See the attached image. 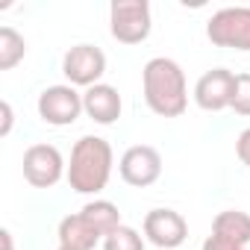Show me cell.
Masks as SVG:
<instances>
[{"mask_svg":"<svg viewBox=\"0 0 250 250\" xmlns=\"http://www.w3.org/2000/svg\"><path fill=\"white\" fill-rule=\"evenodd\" d=\"M83 215L97 227V232H100L103 238L121 227V209H118L112 200H91V203L83 206Z\"/></svg>","mask_w":250,"mask_h":250,"instance_id":"cell-14","label":"cell"},{"mask_svg":"<svg viewBox=\"0 0 250 250\" xmlns=\"http://www.w3.org/2000/svg\"><path fill=\"white\" fill-rule=\"evenodd\" d=\"M235 115H244L250 118V74H235V91H232V106H229Z\"/></svg>","mask_w":250,"mask_h":250,"instance_id":"cell-17","label":"cell"},{"mask_svg":"<svg viewBox=\"0 0 250 250\" xmlns=\"http://www.w3.org/2000/svg\"><path fill=\"white\" fill-rule=\"evenodd\" d=\"M62 74H65L68 85L91 88L106 74V53L100 47H94V44H74L62 56Z\"/></svg>","mask_w":250,"mask_h":250,"instance_id":"cell-7","label":"cell"},{"mask_svg":"<svg viewBox=\"0 0 250 250\" xmlns=\"http://www.w3.org/2000/svg\"><path fill=\"white\" fill-rule=\"evenodd\" d=\"M0 250H15V241H12L9 229H0Z\"/></svg>","mask_w":250,"mask_h":250,"instance_id":"cell-20","label":"cell"},{"mask_svg":"<svg viewBox=\"0 0 250 250\" xmlns=\"http://www.w3.org/2000/svg\"><path fill=\"white\" fill-rule=\"evenodd\" d=\"M235 91V74L227 68H212L194 83V103L203 112H221L232 106Z\"/></svg>","mask_w":250,"mask_h":250,"instance_id":"cell-10","label":"cell"},{"mask_svg":"<svg viewBox=\"0 0 250 250\" xmlns=\"http://www.w3.org/2000/svg\"><path fill=\"white\" fill-rule=\"evenodd\" d=\"M118 174L133 188H147L162 177V156L150 145H133L124 150V156L118 162Z\"/></svg>","mask_w":250,"mask_h":250,"instance_id":"cell-8","label":"cell"},{"mask_svg":"<svg viewBox=\"0 0 250 250\" xmlns=\"http://www.w3.org/2000/svg\"><path fill=\"white\" fill-rule=\"evenodd\" d=\"M27 56V42L15 27H0V71H12Z\"/></svg>","mask_w":250,"mask_h":250,"instance_id":"cell-15","label":"cell"},{"mask_svg":"<svg viewBox=\"0 0 250 250\" xmlns=\"http://www.w3.org/2000/svg\"><path fill=\"white\" fill-rule=\"evenodd\" d=\"M121 94L115 85L109 83H97L91 88L83 91V112L94 121V124H103V127H109V124H115L121 118Z\"/></svg>","mask_w":250,"mask_h":250,"instance_id":"cell-12","label":"cell"},{"mask_svg":"<svg viewBox=\"0 0 250 250\" xmlns=\"http://www.w3.org/2000/svg\"><path fill=\"white\" fill-rule=\"evenodd\" d=\"M56 250H71V247H56Z\"/></svg>","mask_w":250,"mask_h":250,"instance_id":"cell-22","label":"cell"},{"mask_svg":"<svg viewBox=\"0 0 250 250\" xmlns=\"http://www.w3.org/2000/svg\"><path fill=\"white\" fill-rule=\"evenodd\" d=\"M232 250H250V238H247V241H241V244H235Z\"/></svg>","mask_w":250,"mask_h":250,"instance_id":"cell-21","label":"cell"},{"mask_svg":"<svg viewBox=\"0 0 250 250\" xmlns=\"http://www.w3.org/2000/svg\"><path fill=\"white\" fill-rule=\"evenodd\" d=\"M142 91L145 103L159 118H180L188 106L186 71L168 56H153L142 68Z\"/></svg>","mask_w":250,"mask_h":250,"instance_id":"cell-1","label":"cell"},{"mask_svg":"<svg viewBox=\"0 0 250 250\" xmlns=\"http://www.w3.org/2000/svg\"><path fill=\"white\" fill-rule=\"evenodd\" d=\"M103 250H145V235L127 224H121L115 232L103 238Z\"/></svg>","mask_w":250,"mask_h":250,"instance_id":"cell-16","label":"cell"},{"mask_svg":"<svg viewBox=\"0 0 250 250\" xmlns=\"http://www.w3.org/2000/svg\"><path fill=\"white\" fill-rule=\"evenodd\" d=\"M56 235H59V247H71V250H94L97 244H103V235L83 212L65 215L59 221Z\"/></svg>","mask_w":250,"mask_h":250,"instance_id":"cell-13","label":"cell"},{"mask_svg":"<svg viewBox=\"0 0 250 250\" xmlns=\"http://www.w3.org/2000/svg\"><path fill=\"white\" fill-rule=\"evenodd\" d=\"M153 30L147 0H115L109 6V33L121 44H142Z\"/></svg>","mask_w":250,"mask_h":250,"instance_id":"cell-3","label":"cell"},{"mask_svg":"<svg viewBox=\"0 0 250 250\" xmlns=\"http://www.w3.org/2000/svg\"><path fill=\"white\" fill-rule=\"evenodd\" d=\"M115 165L112 145L100 136H83L71 147V162H68V186L77 194H100L109 186Z\"/></svg>","mask_w":250,"mask_h":250,"instance_id":"cell-2","label":"cell"},{"mask_svg":"<svg viewBox=\"0 0 250 250\" xmlns=\"http://www.w3.org/2000/svg\"><path fill=\"white\" fill-rule=\"evenodd\" d=\"M235 156L241 159V165L250 168V127L238 133V139H235Z\"/></svg>","mask_w":250,"mask_h":250,"instance_id":"cell-18","label":"cell"},{"mask_svg":"<svg viewBox=\"0 0 250 250\" xmlns=\"http://www.w3.org/2000/svg\"><path fill=\"white\" fill-rule=\"evenodd\" d=\"M21 168H24V180L36 188H53L68 174V165L56 145H30L24 150Z\"/></svg>","mask_w":250,"mask_h":250,"instance_id":"cell-6","label":"cell"},{"mask_svg":"<svg viewBox=\"0 0 250 250\" xmlns=\"http://www.w3.org/2000/svg\"><path fill=\"white\" fill-rule=\"evenodd\" d=\"M39 118L50 127H71V124L83 115V94L68 85V83H59V85H47L42 94H39Z\"/></svg>","mask_w":250,"mask_h":250,"instance_id":"cell-5","label":"cell"},{"mask_svg":"<svg viewBox=\"0 0 250 250\" xmlns=\"http://www.w3.org/2000/svg\"><path fill=\"white\" fill-rule=\"evenodd\" d=\"M206 39L215 47H229V50H250V6H227L218 9L206 21Z\"/></svg>","mask_w":250,"mask_h":250,"instance_id":"cell-4","label":"cell"},{"mask_svg":"<svg viewBox=\"0 0 250 250\" xmlns=\"http://www.w3.org/2000/svg\"><path fill=\"white\" fill-rule=\"evenodd\" d=\"M145 238L153 247L177 250L188 238V224L177 209H150L145 215Z\"/></svg>","mask_w":250,"mask_h":250,"instance_id":"cell-9","label":"cell"},{"mask_svg":"<svg viewBox=\"0 0 250 250\" xmlns=\"http://www.w3.org/2000/svg\"><path fill=\"white\" fill-rule=\"evenodd\" d=\"M247 238H250V215L241 209H224L215 215L212 232L206 235L200 250H232Z\"/></svg>","mask_w":250,"mask_h":250,"instance_id":"cell-11","label":"cell"},{"mask_svg":"<svg viewBox=\"0 0 250 250\" xmlns=\"http://www.w3.org/2000/svg\"><path fill=\"white\" fill-rule=\"evenodd\" d=\"M0 112H3V127H0V136H9V130H12V106H9V100H3L0 103Z\"/></svg>","mask_w":250,"mask_h":250,"instance_id":"cell-19","label":"cell"}]
</instances>
